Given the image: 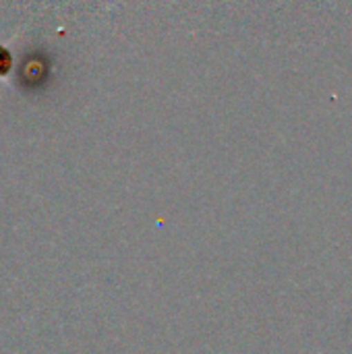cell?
Segmentation results:
<instances>
[{
  "label": "cell",
  "instance_id": "6da1fadb",
  "mask_svg": "<svg viewBox=\"0 0 352 354\" xmlns=\"http://www.w3.org/2000/svg\"><path fill=\"white\" fill-rule=\"evenodd\" d=\"M8 68H10V56H8V52L0 46V81L6 77Z\"/></svg>",
  "mask_w": 352,
  "mask_h": 354
}]
</instances>
